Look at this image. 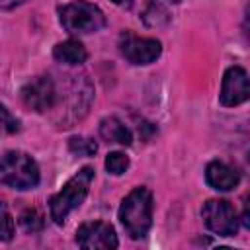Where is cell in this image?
<instances>
[{
    "label": "cell",
    "instance_id": "1",
    "mask_svg": "<svg viewBox=\"0 0 250 250\" xmlns=\"http://www.w3.org/2000/svg\"><path fill=\"white\" fill-rule=\"evenodd\" d=\"M117 217L125 232L133 238H145L152 227V193L148 188L139 186L131 189L119 205Z\"/></svg>",
    "mask_w": 250,
    "mask_h": 250
},
{
    "label": "cell",
    "instance_id": "2",
    "mask_svg": "<svg viewBox=\"0 0 250 250\" xmlns=\"http://www.w3.org/2000/svg\"><path fill=\"white\" fill-rule=\"evenodd\" d=\"M92 182H94V168L84 166L72 178L66 180V184L62 186V189L59 193H55L49 199V213L57 225H62L66 221V217L76 207L82 205V201L86 199V195L90 191Z\"/></svg>",
    "mask_w": 250,
    "mask_h": 250
},
{
    "label": "cell",
    "instance_id": "3",
    "mask_svg": "<svg viewBox=\"0 0 250 250\" xmlns=\"http://www.w3.org/2000/svg\"><path fill=\"white\" fill-rule=\"evenodd\" d=\"M41 180L37 162L23 150H8L0 156V184L14 189H33Z\"/></svg>",
    "mask_w": 250,
    "mask_h": 250
},
{
    "label": "cell",
    "instance_id": "4",
    "mask_svg": "<svg viewBox=\"0 0 250 250\" xmlns=\"http://www.w3.org/2000/svg\"><path fill=\"white\" fill-rule=\"evenodd\" d=\"M59 21L68 33L84 35V33H96L105 27V16L104 12L86 0L68 2L59 8Z\"/></svg>",
    "mask_w": 250,
    "mask_h": 250
},
{
    "label": "cell",
    "instance_id": "5",
    "mask_svg": "<svg viewBox=\"0 0 250 250\" xmlns=\"http://www.w3.org/2000/svg\"><path fill=\"white\" fill-rule=\"evenodd\" d=\"M201 217L205 227L219 236H234L238 230V217L230 201L227 199H209L203 203Z\"/></svg>",
    "mask_w": 250,
    "mask_h": 250
},
{
    "label": "cell",
    "instance_id": "6",
    "mask_svg": "<svg viewBox=\"0 0 250 250\" xmlns=\"http://www.w3.org/2000/svg\"><path fill=\"white\" fill-rule=\"evenodd\" d=\"M119 51L131 64H150L162 53V43L152 37H137L131 31H123L119 35Z\"/></svg>",
    "mask_w": 250,
    "mask_h": 250
},
{
    "label": "cell",
    "instance_id": "7",
    "mask_svg": "<svg viewBox=\"0 0 250 250\" xmlns=\"http://www.w3.org/2000/svg\"><path fill=\"white\" fill-rule=\"evenodd\" d=\"M21 102L35 113H45L57 104V86L51 76H35L21 88Z\"/></svg>",
    "mask_w": 250,
    "mask_h": 250
},
{
    "label": "cell",
    "instance_id": "8",
    "mask_svg": "<svg viewBox=\"0 0 250 250\" xmlns=\"http://www.w3.org/2000/svg\"><path fill=\"white\" fill-rule=\"evenodd\" d=\"M76 244L84 250H113L119 246L115 229L105 221H90L78 227Z\"/></svg>",
    "mask_w": 250,
    "mask_h": 250
},
{
    "label": "cell",
    "instance_id": "9",
    "mask_svg": "<svg viewBox=\"0 0 250 250\" xmlns=\"http://www.w3.org/2000/svg\"><path fill=\"white\" fill-rule=\"evenodd\" d=\"M248 98H250V84L246 70L242 66H229L223 74L219 102L225 107H234L244 104Z\"/></svg>",
    "mask_w": 250,
    "mask_h": 250
},
{
    "label": "cell",
    "instance_id": "10",
    "mask_svg": "<svg viewBox=\"0 0 250 250\" xmlns=\"http://www.w3.org/2000/svg\"><path fill=\"white\" fill-rule=\"evenodd\" d=\"M205 182L217 191H230L240 184V174L227 162L211 160L205 168Z\"/></svg>",
    "mask_w": 250,
    "mask_h": 250
},
{
    "label": "cell",
    "instance_id": "11",
    "mask_svg": "<svg viewBox=\"0 0 250 250\" xmlns=\"http://www.w3.org/2000/svg\"><path fill=\"white\" fill-rule=\"evenodd\" d=\"M100 137L107 143H117L121 146H131L133 143V133L129 131V127L115 115L104 117L100 121Z\"/></svg>",
    "mask_w": 250,
    "mask_h": 250
},
{
    "label": "cell",
    "instance_id": "12",
    "mask_svg": "<svg viewBox=\"0 0 250 250\" xmlns=\"http://www.w3.org/2000/svg\"><path fill=\"white\" fill-rule=\"evenodd\" d=\"M53 57H55L57 62H62V64H68V66H76V64L86 62L88 51L78 39H66V41H61V43H57L53 47Z\"/></svg>",
    "mask_w": 250,
    "mask_h": 250
},
{
    "label": "cell",
    "instance_id": "13",
    "mask_svg": "<svg viewBox=\"0 0 250 250\" xmlns=\"http://www.w3.org/2000/svg\"><path fill=\"white\" fill-rule=\"evenodd\" d=\"M141 20L146 27H162L170 21V12L158 0H148V4L145 6V10L141 14Z\"/></svg>",
    "mask_w": 250,
    "mask_h": 250
},
{
    "label": "cell",
    "instance_id": "14",
    "mask_svg": "<svg viewBox=\"0 0 250 250\" xmlns=\"http://www.w3.org/2000/svg\"><path fill=\"white\" fill-rule=\"evenodd\" d=\"M68 150L76 156H94L98 152V145H96L94 139L74 135V137L68 139Z\"/></svg>",
    "mask_w": 250,
    "mask_h": 250
},
{
    "label": "cell",
    "instance_id": "15",
    "mask_svg": "<svg viewBox=\"0 0 250 250\" xmlns=\"http://www.w3.org/2000/svg\"><path fill=\"white\" fill-rule=\"evenodd\" d=\"M14 232H16V225H14V217L8 209V205L0 199V240L8 242L14 238Z\"/></svg>",
    "mask_w": 250,
    "mask_h": 250
},
{
    "label": "cell",
    "instance_id": "16",
    "mask_svg": "<svg viewBox=\"0 0 250 250\" xmlns=\"http://www.w3.org/2000/svg\"><path fill=\"white\" fill-rule=\"evenodd\" d=\"M129 168V156H125L123 152H109L105 156V170L113 176H121L125 174Z\"/></svg>",
    "mask_w": 250,
    "mask_h": 250
},
{
    "label": "cell",
    "instance_id": "17",
    "mask_svg": "<svg viewBox=\"0 0 250 250\" xmlns=\"http://www.w3.org/2000/svg\"><path fill=\"white\" fill-rule=\"evenodd\" d=\"M20 225L27 232H37V230L43 229V217H41V213L37 209H25L20 215Z\"/></svg>",
    "mask_w": 250,
    "mask_h": 250
},
{
    "label": "cell",
    "instance_id": "18",
    "mask_svg": "<svg viewBox=\"0 0 250 250\" xmlns=\"http://www.w3.org/2000/svg\"><path fill=\"white\" fill-rule=\"evenodd\" d=\"M20 131V121L0 104V135H14Z\"/></svg>",
    "mask_w": 250,
    "mask_h": 250
},
{
    "label": "cell",
    "instance_id": "19",
    "mask_svg": "<svg viewBox=\"0 0 250 250\" xmlns=\"http://www.w3.org/2000/svg\"><path fill=\"white\" fill-rule=\"evenodd\" d=\"M23 2H27V0H0V8L2 10H12V8H16Z\"/></svg>",
    "mask_w": 250,
    "mask_h": 250
},
{
    "label": "cell",
    "instance_id": "20",
    "mask_svg": "<svg viewBox=\"0 0 250 250\" xmlns=\"http://www.w3.org/2000/svg\"><path fill=\"white\" fill-rule=\"evenodd\" d=\"M111 2H113L115 6H129L133 0H111Z\"/></svg>",
    "mask_w": 250,
    "mask_h": 250
},
{
    "label": "cell",
    "instance_id": "21",
    "mask_svg": "<svg viewBox=\"0 0 250 250\" xmlns=\"http://www.w3.org/2000/svg\"><path fill=\"white\" fill-rule=\"evenodd\" d=\"M170 2H174V4H176V2H182V0H170Z\"/></svg>",
    "mask_w": 250,
    "mask_h": 250
}]
</instances>
